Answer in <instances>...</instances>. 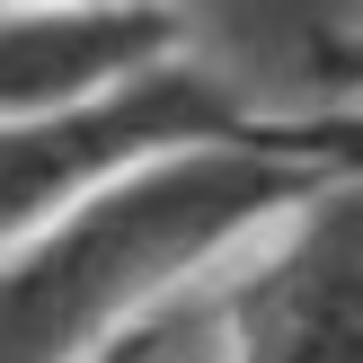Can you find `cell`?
<instances>
[{
  "instance_id": "obj_1",
  "label": "cell",
  "mask_w": 363,
  "mask_h": 363,
  "mask_svg": "<svg viewBox=\"0 0 363 363\" xmlns=\"http://www.w3.org/2000/svg\"><path fill=\"white\" fill-rule=\"evenodd\" d=\"M328 177L337 151H169L62 204L45 230L0 248V363H98L230 240L284 222Z\"/></svg>"
},
{
  "instance_id": "obj_2",
  "label": "cell",
  "mask_w": 363,
  "mask_h": 363,
  "mask_svg": "<svg viewBox=\"0 0 363 363\" xmlns=\"http://www.w3.org/2000/svg\"><path fill=\"white\" fill-rule=\"evenodd\" d=\"M169 151H337L363 169V116H266L204 53H169L62 116L0 124V248H18L62 204Z\"/></svg>"
},
{
  "instance_id": "obj_3",
  "label": "cell",
  "mask_w": 363,
  "mask_h": 363,
  "mask_svg": "<svg viewBox=\"0 0 363 363\" xmlns=\"http://www.w3.org/2000/svg\"><path fill=\"white\" fill-rule=\"evenodd\" d=\"M133 363H363V169L284 213V240L204 301L116 337Z\"/></svg>"
},
{
  "instance_id": "obj_4",
  "label": "cell",
  "mask_w": 363,
  "mask_h": 363,
  "mask_svg": "<svg viewBox=\"0 0 363 363\" xmlns=\"http://www.w3.org/2000/svg\"><path fill=\"white\" fill-rule=\"evenodd\" d=\"M186 53L177 0L142 9H71V0H9L0 9V124H35L133 71Z\"/></svg>"
},
{
  "instance_id": "obj_5",
  "label": "cell",
  "mask_w": 363,
  "mask_h": 363,
  "mask_svg": "<svg viewBox=\"0 0 363 363\" xmlns=\"http://www.w3.org/2000/svg\"><path fill=\"white\" fill-rule=\"evenodd\" d=\"M337 98H363V35L346 45V62H337Z\"/></svg>"
},
{
  "instance_id": "obj_6",
  "label": "cell",
  "mask_w": 363,
  "mask_h": 363,
  "mask_svg": "<svg viewBox=\"0 0 363 363\" xmlns=\"http://www.w3.org/2000/svg\"><path fill=\"white\" fill-rule=\"evenodd\" d=\"M71 9H142V0H71Z\"/></svg>"
},
{
  "instance_id": "obj_7",
  "label": "cell",
  "mask_w": 363,
  "mask_h": 363,
  "mask_svg": "<svg viewBox=\"0 0 363 363\" xmlns=\"http://www.w3.org/2000/svg\"><path fill=\"white\" fill-rule=\"evenodd\" d=\"M0 9H9V0H0Z\"/></svg>"
}]
</instances>
